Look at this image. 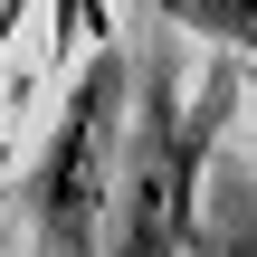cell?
I'll list each match as a JSON object with an SVG mask.
<instances>
[{
	"instance_id": "obj_1",
	"label": "cell",
	"mask_w": 257,
	"mask_h": 257,
	"mask_svg": "<svg viewBox=\"0 0 257 257\" xmlns=\"http://www.w3.org/2000/svg\"><path fill=\"white\" fill-rule=\"evenodd\" d=\"M124 48H105L95 67H76L38 162H29V229L48 257H95L105 238V200H114V153H124Z\"/></svg>"
},
{
	"instance_id": "obj_2",
	"label": "cell",
	"mask_w": 257,
	"mask_h": 257,
	"mask_svg": "<svg viewBox=\"0 0 257 257\" xmlns=\"http://www.w3.org/2000/svg\"><path fill=\"white\" fill-rule=\"evenodd\" d=\"M229 124V76L200 86V105L181 114V86L172 67H143L134 86V172H124V229L105 257H181L191 248V191H200V162Z\"/></svg>"
},
{
	"instance_id": "obj_3",
	"label": "cell",
	"mask_w": 257,
	"mask_h": 257,
	"mask_svg": "<svg viewBox=\"0 0 257 257\" xmlns=\"http://www.w3.org/2000/svg\"><path fill=\"white\" fill-rule=\"evenodd\" d=\"M162 19H181V29H210V38H238L257 48V0H153Z\"/></svg>"
},
{
	"instance_id": "obj_4",
	"label": "cell",
	"mask_w": 257,
	"mask_h": 257,
	"mask_svg": "<svg viewBox=\"0 0 257 257\" xmlns=\"http://www.w3.org/2000/svg\"><path fill=\"white\" fill-rule=\"evenodd\" d=\"M76 38L114 48V0H48V57H67Z\"/></svg>"
},
{
	"instance_id": "obj_5",
	"label": "cell",
	"mask_w": 257,
	"mask_h": 257,
	"mask_svg": "<svg viewBox=\"0 0 257 257\" xmlns=\"http://www.w3.org/2000/svg\"><path fill=\"white\" fill-rule=\"evenodd\" d=\"M248 95H257V57H248Z\"/></svg>"
}]
</instances>
